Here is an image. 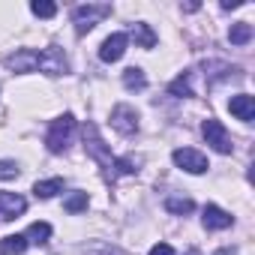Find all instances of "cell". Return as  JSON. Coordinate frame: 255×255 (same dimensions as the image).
<instances>
[{
	"instance_id": "cell-19",
	"label": "cell",
	"mask_w": 255,
	"mask_h": 255,
	"mask_svg": "<svg viewBox=\"0 0 255 255\" xmlns=\"http://www.w3.org/2000/svg\"><path fill=\"white\" fill-rule=\"evenodd\" d=\"M27 243H36V246H45L48 243V237H51V225L48 222H33L30 228H27Z\"/></svg>"
},
{
	"instance_id": "cell-15",
	"label": "cell",
	"mask_w": 255,
	"mask_h": 255,
	"mask_svg": "<svg viewBox=\"0 0 255 255\" xmlns=\"http://www.w3.org/2000/svg\"><path fill=\"white\" fill-rule=\"evenodd\" d=\"M165 210L174 213V216H186V213L195 210V201L192 198H183V195H168L165 198Z\"/></svg>"
},
{
	"instance_id": "cell-24",
	"label": "cell",
	"mask_w": 255,
	"mask_h": 255,
	"mask_svg": "<svg viewBox=\"0 0 255 255\" xmlns=\"http://www.w3.org/2000/svg\"><path fill=\"white\" fill-rule=\"evenodd\" d=\"M18 174H21L18 162H12V159H0V180H15Z\"/></svg>"
},
{
	"instance_id": "cell-22",
	"label": "cell",
	"mask_w": 255,
	"mask_h": 255,
	"mask_svg": "<svg viewBox=\"0 0 255 255\" xmlns=\"http://www.w3.org/2000/svg\"><path fill=\"white\" fill-rule=\"evenodd\" d=\"M87 204H90L87 192H72V195H66L63 210H66V213H81V210H87Z\"/></svg>"
},
{
	"instance_id": "cell-9",
	"label": "cell",
	"mask_w": 255,
	"mask_h": 255,
	"mask_svg": "<svg viewBox=\"0 0 255 255\" xmlns=\"http://www.w3.org/2000/svg\"><path fill=\"white\" fill-rule=\"evenodd\" d=\"M126 45H129V36H126V33H111L102 42V48H99V60L102 63H117L126 54Z\"/></svg>"
},
{
	"instance_id": "cell-2",
	"label": "cell",
	"mask_w": 255,
	"mask_h": 255,
	"mask_svg": "<svg viewBox=\"0 0 255 255\" xmlns=\"http://www.w3.org/2000/svg\"><path fill=\"white\" fill-rule=\"evenodd\" d=\"M72 132H75V117L72 114H60L57 120H51L48 126V135H45V147L51 153H63L72 141Z\"/></svg>"
},
{
	"instance_id": "cell-21",
	"label": "cell",
	"mask_w": 255,
	"mask_h": 255,
	"mask_svg": "<svg viewBox=\"0 0 255 255\" xmlns=\"http://www.w3.org/2000/svg\"><path fill=\"white\" fill-rule=\"evenodd\" d=\"M168 93H171V96H192V72L177 75V78L168 84Z\"/></svg>"
},
{
	"instance_id": "cell-20",
	"label": "cell",
	"mask_w": 255,
	"mask_h": 255,
	"mask_svg": "<svg viewBox=\"0 0 255 255\" xmlns=\"http://www.w3.org/2000/svg\"><path fill=\"white\" fill-rule=\"evenodd\" d=\"M228 39H231V45H246V42L252 39V24H249V21H237V24H231Z\"/></svg>"
},
{
	"instance_id": "cell-5",
	"label": "cell",
	"mask_w": 255,
	"mask_h": 255,
	"mask_svg": "<svg viewBox=\"0 0 255 255\" xmlns=\"http://www.w3.org/2000/svg\"><path fill=\"white\" fill-rule=\"evenodd\" d=\"M201 135H204V141H207L216 153H231V150H234L231 132L225 129L222 120H216V117H207V120L201 123Z\"/></svg>"
},
{
	"instance_id": "cell-12",
	"label": "cell",
	"mask_w": 255,
	"mask_h": 255,
	"mask_svg": "<svg viewBox=\"0 0 255 255\" xmlns=\"http://www.w3.org/2000/svg\"><path fill=\"white\" fill-rule=\"evenodd\" d=\"M3 63H6V69H12V72H33V69H36V51H33V48H21V51L9 54Z\"/></svg>"
},
{
	"instance_id": "cell-18",
	"label": "cell",
	"mask_w": 255,
	"mask_h": 255,
	"mask_svg": "<svg viewBox=\"0 0 255 255\" xmlns=\"http://www.w3.org/2000/svg\"><path fill=\"white\" fill-rule=\"evenodd\" d=\"M57 192H63V177H51V180H39L33 186V195L36 198H54Z\"/></svg>"
},
{
	"instance_id": "cell-14",
	"label": "cell",
	"mask_w": 255,
	"mask_h": 255,
	"mask_svg": "<svg viewBox=\"0 0 255 255\" xmlns=\"http://www.w3.org/2000/svg\"><path fill=\"white\" fill-rule=\"evenodd\" d=\"M0 252L3 255H24L27 252V237L24 234H6L0 240Z\"/></svg>"
},
{
	"instance_id": "cell-16",
	"label": "cell",
	"mask_w": 255,
	"mask_h": 255,
	"mask_svg": "<svg viewBox=\"0 0 255 255\" xmlns=\"http://www.w3.org/2000/svg\"><path fill=\"white\" fill-rule=\"evenodd\" d=\"M123 87H126V90H144V87H147V75H144V69L129 66V69L123 72Z\"/></svg>"
},
{
	"instance_id": "cell-26",
	"label": "cell",
	"mask_w": 255,
	"mask_h": 255,
	"mask_svg": "<svg viewBox=\"0 0 255 255\" xmlns=\"http://www.w3.org/2000/svg\"><path fill=\"white\" fill-rule=\"evenodd\" d=\"M243 0H222V9H240Z\"/></svg>"
},
{
	"instance_id": "cell-11",
	"label": "cell",
	"mask_w": 255,
	"mask_h": 255,
	"mask_svg": "<svg viewBox=\"0 0 255 255\" xmlns=\"http://www.w3.org/2000/svg\"><path fill=\"white\" fill-rule=\"evenodd\" d=\"M228 111H231L237 120L252 123V117H255V99H252L249 93H237V96L228 99Z\"/></svg>"
},
{
	"instance_id": "cell-23",
	"label": "cell",
	"mask_w": 255,
	"mask_h": 255,
	"mask_svg": "<svg viewBox=\"0 0 255 255\" xmlns=\"http://www.w3.org/2000/svg\"><path fill=\"white\" fill-rule=\"evenodd\" d=\"M30 12L36 18H54L57 15V3H51V0H33L30 3Z\"/></svg>"
},
{
	"instance_id": "cell-7",
	"label": "cell",
	"mask_w": 255,
	"mask_h": 255,
	"mask_svg": "<svg viewBox=\"0 0 255 255\" xmlns=\"http://www.w3.org/2000/svg\"><path fill=\"white\" fill-rule=\"evenodd\" d=\"M171 159H174V165L177 168H183V171H189V174H204L210 165H207V156L201 153V150H195V147H177L174 153H171Z\"/></svg>"
},
{
	"instance_id": "cell-27",
	"label": "cell",
	"mask_w": 255,
	"mask_h": 255,
	"mask_svg": "<svg viewBox=\"0 0 255 255\" xmlns=\"http://www.w3.org/2000/svg\"><path fill=\"white\" fill-rule=\"evenodd\" d=\"M216 255H231V249H219V252H216Z\"/></svg>"
},
{
	"instance_id": "cell-4",
	"label": "cell",
	"mask_w": 255,
	"mask_h": 255,
	"mask_svg": "<svg viewBox=\"0 0 255 255\" xmlns=\"http://www.w3.org/2000/svg\"><path fill=\"white\" fill-rule=\"evenodd\" d=\"M36 69H39V72H45V75H51V78L66 75V72H69V57L63 54V48L48 45V48L36 51Z\"/></svg>"
},
{
	"instance_id": "cell-10",
	"label": "cell",
	"mask_w": 255,
	"mask_h": 255,
	"mask_svg": "<svg viewBox=\"0 0 255 255\" xmlns=\"http://www.w3.org/2000/svg\"><path fill=\"white\" fill-rule=\"evenodd\" d=\"M201 222H204V228H207V231H225V228H231V225H234V216H231V213H225V210H222V207H216V204H207V207H204Z\"/></svg>"
},
{
	"instance_id": "cell-6",
	"label": "cell",
	"mask_w": 255,
	"mask_h": 255,
	"mask_svg": "<svg viewBox=\"0 0 255 255\" xmlns=\"http://www.w3.org/2000/svg\"><path fill=\"white\" fill-rule=\"evenodd\" d=\"M111 126L120 135H135L138 132V111L132 105H126V102L114 105L111 108Z\"/></svg>"
},
{
	"instance_id": "cell-8",
	"label": "cell",
	"mask_w": 255,
	"mask_h": 255,
	"mask_svg": "<svg viewBox=\"0 0 255 255\" xmlns=\"http://www.w3.org/2000/svg\"><path fill=\"white\" fill-rule=\"evenodd\" d=\"M27 210V198L18 192H0V222H12Z\"/></svg>"
},
{
	"instance_id": "cell-3",
	"label": "cell",
	"mask_w": 255,
	"mask_h": 255,
	"mask_svg": "<svg viewBox=\"0 0 255 255\" xmlns=\"http://www.w3.org/2000/svg\"><path fill=\"white\" fill-rule=\"evenodd\" d=\"M111 15V6L108 3H84V6H75L72 9V24H75V33L78 36H84V33H90L102 18H108Z\"/></svg>"
},
{
	"instance_id": "cell-17",
	"label": "cell",
	"mask_w": 255,
	"mask_h": 255,
	"mask_svg": "<svg viewBox=\"0 0 255 255\" xmlns=\"http://www.w3.org/2000/svg\"><path fill=\"white\" fill-rule=\"evenodd\" d=\"M132 39L141 45V48H153L156 45V33L150 30V24H144V21H138V24H132Z\"/></svg>"
},
{
	"instance_id": "cell-28",
	"label": "cell",
	"mask_w": 255,
	"mask_h": 255,
	"mask_svg": "<svg viewBox=\"0 0 255 255\" xmlns=\"http://www.w3.org/2000/svg\"><path fill=\"white\" fill-rule=\"evenodd\" d=\"M186 255H201V252H198V249H189V252H186Z\"/></svg>"
},
{
	"instance_id": "cell-13",
	"label": "cell",
	"mask_w": 255,
	"mask_h": 255,
	"mask_svg": "<svg viewBox=\"0 0 255 255\" xmlns=\"http://www.w3.org/2000/svg\"><path fill=\"white\" fill-rule=\"evenodd\" d=\"M237 69L234 66H228V63H222V60H207L204 63V75H207V81L210 84H219V81H225V78H231Z\"/></svg>"
},
{
	"instance_id": "cell-1",
	"label": "cell",
	"mask_w": 255,
	"mask_h": 255,
	"mask_svg": "<svg viewBox=\"0 0 255 255\" xmlns=\"http://www.w3.org/2000/svg\"><path fill=\"white\" fill-rule=\"evenodd\" d=\"M84 150H87V156L90 159H96L99 162V168L105 171V180H114L117 174H114V156H111V150L105 147V141H102V135H99V129H96V123H84Z\"/></svg>"
},
{
	"instance_id": "cell-25",
	"label": "cell",
	"mask_w": 255,
	"mask_h": 255,
	"mask_svg": "<svg viewBox=\"0 0 255 255\" xmlns=\"http://www.w3.org/2000/svg\"><path fill=\"white\" fill-rule=\"evenodd\" d=\"M150 255H174V246H171V243H156V246L150 249Z\"/></svg>"
}]
</instances>
